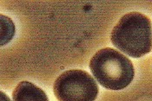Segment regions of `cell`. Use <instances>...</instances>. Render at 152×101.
Instances as JSON below:
<instances>
[{"mask_svg": "<svg viewBox=\"0 0 152 101\" xmlns=\"http://www.w3.org/2000/svg\"><path fill=\"white\" fill-rule=\"evenodd\" d=\"M1 46L10 43L15 35V25L10 17L1 15Z\"/></svg>", "mask_w": 152, "mask_h": 101, "instance_id": "5", "label": "cell"}, {"mask_svg": "<svg viewBox=\"0 0 152 101\" xmlns=\"http://www.w3.org/2000/svg\"><path fill=\"white\" fill-rule=\"evenodd\" d=\"M111 42L125 55L139 58L152 50V25L150 18L139 12L124 15L114 27Z\"/></svg>", "mask_w": 152, "mask_h": 101, "instance_id": "1", "label": "cell"}, {"mask_svg": "<svg viewBox=\"0 0 152 101\" xmlns=\"http://www.w3.org/2000/svg\"><path fill=\"white\" fill-rule=\"evenodd\" d=\"M98 92L93 77L79 69L64 72L54 84V93L59 101H95Z\"/></svg>", "mask_w": 152, "mask_h": 101, "instance_id": "3", "label": "cell"}, {"mask_svg": "<svg viewBox=\"0 0 152 101\" xmlns=\"http://www.w3.org/2000/svg\"><path fill=\"white\" fill-rule=\"evenodd\" d=\"M13 101H49L45 92L29 81L20 82L12 93Z\"/></svg>", "mask_w": 152, "mask_h": 101, "instance_id": "4", "label": "cell"}, {"mask_svg": "<svg viewBox=\"0 0 152 101\" xmlns=\"http://www.w3.org/2000/svg\"><path fill=\"white\" fill-rule=\"evenodd\" d=\"M90 68L97 82L110 90L124 89L135 75L131 61L110 48L97 51L91 60Z\"/></svg>", "mask_w": 152, "mask_h": 101, "instance_id": "2", "label": "cell"}, {"mask_svg": "<svg viewBox=\"0 0 152 101\" xmlns=\"http://www.w3.org/2000/svg\"><path fill=\"white\" fill-rule=\"evenodd\" d=\"M0 100H1V101H11L9 97L3 92H0Z\"/></svg>", "mask_w": 152, "mask_h": 101, "instance_id": "6", "label": "cell"}]
</instances>
